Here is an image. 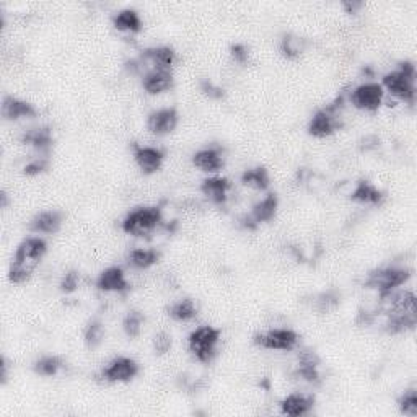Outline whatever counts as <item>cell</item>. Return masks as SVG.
I'll list each match as a JSON object with an SVG mask.
<instances>
[{"mask_svg": "<svg viewBox=\"0 0 417 417\" xmlns=\"http://www.w3.org/2000/svg\"><path fill=\"white\" fill-rule=\"evenodd\" d=\"M64 222V214L61 210H41L33 217L28 224V228L34 233H44V235H53V233L59 232Z\"/></svg>", "mask_w": 417, "mask_h": 417, "instance_id": "ac0fdd59", "label": "cell"}, {"mask_svg": "<svg viewBox=\"0 0 417 417\" xmlns=\"http://www.w3.org/2000/svg\"><path fill=\"white\" fill-rule=\"evenodd\" d=\"M137 59L144 66V72L147 68H168L171 71V67L176 62V53L170 46H152V48L142 51Z\"/></svg>", "mask_w": 417, "mask_h": 417, "instance_id": "8fae6325", "label": "cell"}, {"mask_svg": "<svg viewBox=\"0 0 417 417\" xmlns=\"http://www.w3.org/2000/svg\"><path fill=\"white\" fill-rule=\"evenodd\" d=\"M417 324L416 313L386 310V323L385 328L390 334H401L413 331Z\"/></svg>", "mask_w": 417, "mask_h": 417, "instance_id": "7402d4cb", "label": "cell"}, {"mask_svg": "<svg viewBox=\"0 0 417 417\" xmlns=\"http://www.w3.org/2000/svg\"><path fill=\"white\" fill-rule=\"evenodd\" d=\"M230 190L232 182L230 180H227L225 176L214 175L201 182V192L215 205H224L228 201Z\"/></svg>", "mask_w": 417, "mask_h": 417, "instance_id": "e0dca14e", "label": "cell"}, {"mask_svg": "<svg viewBox=\"0 0 417 417\" xmlns=\"http://www.w3.org/2000/svg\"><path fill=\"white\" fill-rule=\"evenodd\" d=\"M171 346H173V338H171V334H168L167 331H160V333L153 336V351L158 356L170 352Z\"/></svg>", "mask_w": 417, "mask_h": 417, "instance_id": "d590c367", "label": "cell"}, {"mask_svg": "<svg viewBox=\"0 0 417 417\" xmlns=\"http://www.w3.org/2000/svg\"><path fill=\"white\" fill-rule=\"evenodd\" d=\"M163 214L158 205H139L123 219V230L133 237H147L162 225Z\"/></svg>", "mask_w": 417, "mask_h": 417, "instance_id": "3957f363", "label": "cell"}, {"mask_svg": "<svg viewBox=\"0 0 417 417\" xmlns=\"http://www.w3.org/2000/svg\"><path fill=\"white\" fill-rule=\"evenodd\" d=\"M243 186H248L256 191H266L271 185V176L266 167H253L247 168L240 176Z\"/></svg>", "mask_w": 417, "mask_h": 417, "instance_id": "484cf974", "label": "cell"}, {"mask_svg": "<svg viewBox=\"0 0 417 417\" xmlns=\"http://www.w3.org/2000/svg\"><path fill=\"white\" fill-rule=\"evenodd\" d=\"M180 123V114L175 106L158 108L148 113L147 116V129L155 135H167L173 133L176 125Z\"/></svg>", "mask_w": 417, "mask_h": 417, "instance_id": "9c48e42d", "label": "cell"}, {"mask_svg": "<svg viewBox=\"0 0 417 417\" xmlns=\"http://www.w3.org/2000/svg\"><path fill=\"white\" fill-rule=\"evenodd\" d=\"M78 282H80V274L77 271H67L61 279V284H59L61 292H64V294L76 292L78 287Z\"/></svg>", "mask_w": 417, "mask_h": 417, "instance_id": "8d00e7d4", "label": "cell"}, {"mask_svg": "<svg viewBox=\"0 0 417 417\" xmlns=\"http://www.w3.org/2000/svg\"><path fill=\"white\" fill-rule=\"evenodd\" d=\"M351 199L354 202L365 204V205H381L386 199L385 192L379 190L374 182L369 180H361L357 181V185L354 186L351 192Z\"/></svg>", "mask_w": 417, "mask_h": 417, "instance_id": "44dd1931", "label": "cell"}, {"mask_svg": "<svg viewBox=\"0 0 417 417\" xmlns=\"http://www.w3.org/2000/svg\"><path fill=\"white\" fill-rule=\"evenodd\" d=\"M192 165L205 173H217L225 167L224 148L219 145H205L192 153Z\"/></svg>", "mask_w": 417, "mask_h": 417, "instance_id": "4fadbf2b", "label": "cell"}, {"mask_svg": "<svg viewBox=\"0 0 417 417\" xmlns=\"http://www.w3.org/2000/svg\"><path fill=\"white\" fill-rule=\"evenodd\" d=\"M49 167V160L46 157H36L28 162L25 167H23V173L28 175V176H36L39 173H43V171L48 170Z\"/></svg>", "mask_w": 417, "mask_h": 417, "instance_id": "74e56055", "label": "cell"}, {"mask_svg": "<svg viewBox=\"0 0 417 417\" xmlns=\"http://www.w3.org/2000/svg\"><path fill=\"white\" fill-rule=\"evenodd\" d=\"M48 251V243L41 237H28L16 247L15 256L11 259L25 262V264L36 267L39 261L43 259V256Z\"/></svg>", "mask_w": 417, "mask_h": 417, "instance_id": "5bb4252c", "label": "cell"}, {"mask_svg": "<svg viewBox=\"0 0 417 417\" xmlns=\"http://www.w3.org/2000/svg\"><path fill=\"white\" fill-rule=\"evenodd\" d=\"M305 48H307V39L297 36V34L294 33H285L281 39V43H279L281 54L290 61L299 59V57L305 53Z\"/></svg>", "mask_w": 417, "mask_h": 417, "instance_id": "f546056e", "label": "cell"}, {"mask_svg": "<svg viewBox=\"0 0 417 417\" xmlns=\"http://www.w3.org/2000/svg\"><path fill=\"white\" fill-rule=\"evenodd\" d=\"M133 153L137 167L140 168L142 173L152 175L163 167L165 162V152L162 148L153 147V145H133Z\"/></svg>", "mask_w": 417, "mask_h": 417, "instance_id": "7c38bea8", "label": "cell"}, {"mask_svg": "<svg viewBox=\"0 0 417 417\" xmlns=\"http://www.w3.org/2000/svg\"><path fill=\"white\" fill-rule=\"evenodd\" d=\"M21 142L36 148L38 152H48L51 145H53V130L48 125L30 129L21 135Z\"/></svg>", "mask_w": 417, "mask_h": 417, "instance_id": "cb8c5ba5", "label": "cell"}, {"mask_svg": "<svg viewBox=\"0 0 417 417\" xmlns=\"http://www.w3.org/2000/svg\"><path fill=\"white\" fill-rule=\"evenodd\" d=\"M341 302V294L338 290L334 289H329L326 292H321L315 297V300H313V307L316 308L318 312L321 313H328L339 305Z\"/></svg>", "mask_w": 417, "mask_h": 417, "instance_id": "d6a6232c", "label": "cell"}, {"mask_svg": "<svg viewBox=\"0 0 417 417\" xmlns=\"http://www.w3.org/2000/svg\"><path fill=\"white\" fill-rule=\"evenodd\" d=\"M96 287L103 292H125L129 290V282L125 279V274L123 267L110 266L105 271H101L96 277Z\"/></svg>", "mask_w": 417, "mask_h": 417, "instance_id": "d6986e66", "label": "cell"}, {"mask_svg": "<svg viewBox=\"0 0 417 417\" xmlns=\"http://www.w3.org/2000/svg\"><path fill=\"white\" fill-rule=\"evenodd\" d=\"M347 96H349V101L357 110L375 113L380 110L381 103H383L385 90L381 87V83L370 80V82H364L354 87Z\"/></svg>", "mask_w": 417, "mask_h": 417, "instance_id": "ba28073f", "label": "cell"}, {"mask_svg": "<svg viewBox=\"0 0 417 417\" xmlns=\"http://www.w3.org/2000/svg\"><path fill=\"white\" fill-rule=\"evenodd\" d=\"M398 409L399 413L409 417L417 416V388H408L403 391V395L398 398Z\"/></svg>", "mask_w": 417, "mask_h": 417, "instance_id": "836d02e7", "label": "cell"}, {"mask_svg": "<svg viewBox=\"0 0 417 417\" xmlns=\"http://www.w3.org/2000/svg\"><path fill=\"white\" fill-rule=\"evenodd\" d=\"M168 315L178 323H187L197 316V304L192 299H180L168 307Z\"/></svg>", "mask_w": 417, "mask_h": 417, "instance_id": "83f0119b", "label": "cell"}, {"mask_svg": "<svg viewBox=\"0 0 417 417\" xmlns=\"http://www.w3.org/2000/svg\"><path fill=\"white\" fill-rule=\"evenodd\" d=\"M342 7L347 10V14H357L364 7V4L359 0H346V2H342Z\"/></svg>", "mask_w": 417, "mask_h": 417, "instance_id": "60d3db41", "label": "cell"}, {"mask_svg": "<svg viewBox=\"0 0 417 417\" xmlns=\"http://www.w3.org/2000/svg\"><path fill=\"white\" fill-rule=\"evenodd\" d=\"M0 205H2V209L9 207V194L5 190L0 191Z\"/></svg>", "mask_w": 417, "mask_h": 417, "instance_id": "7bdbcfd3", "label": "cell"}, {"mask_svg": "<svg viewBox=\"0 0 417 417\" xmlns=\"http://www.w3.org/2000/svg\"><path fill=\"white\" fill-rule=\"evenodd\" d=\"M346 96L347 93H339L329 105L319 108L308 123V134L324 139L339 130L342 128V110L346 105Z\"/></svg>", "mask_w": 417, "mask_h": 417, "instance_id": "7a4b0ae2", "label": "cell"}, {"mask_svg": "<svg viewBox=\"0 0 417 417\" xmlns=\"http://www.w3.org/2000/svg\"><path fill=\"white\" fill-rule=\"evenodd\" d=\"M175 85L173 72L168 68H147L142 73V87L148 95H160Z\"/></svg>", "mask_w": 417, "mask_h": 417, "instance_id": "2e32d148", "label": "cell"}, {"mask_svg": "<svg viewBox=\"0 0 417 417\" xmlns=\"http://www.w3.org/2000/svg\"><path fill=\"white\" fill-rule=\"evenodd\" d=\"M145 323L144 313L139 310H129L123 318V329L128 338H137Z\"/></svg>", "mask_w": 417, "mask_h": 417, "instance_id": "1f68e13d", "label": "cell"}, {"mask_svg": "<svg viewBox=\"0 0 417 417\" xmlns=\"http://www.w3.org/2000/svg\"><path fill=\"white\" fill-rule=\"evenodd\" d=\"M140 372V365L133 357L119 356L101 369L100 379L106 383H129Z\"/></svg>", "mask_w": 417, "mask_h": 417, "instance_id": "52a82bcc", "label": "cell"}, {"mask_svg": "<svg viewBox=\"0 0 417 417\" xmlns=\"http://www.w3.org/2000/svg\"><path fill=\"white\" fill-rule=\"evenodd\" d=\"M313 408H315V396L302 391L290 393L279 403L281 414L290 417H304L312 414Z\"/></svg>", "mask_w": 417, "mask_h": 417, "instance_id": "9a60e30c", "label": "cell"}, {"mask_svg": "<svg viewBox=\"0 0 417 417\" xmlns=\"http://www.w3.org/2000/svg\"><path fill=\"white\" fill-rule=\"evenodd\" d=\"M222 331L210 324H202L192 331L187 338V347L197 362L210 364L217 357Z\"/></svg>", "mask_w": 417, "mask_h": 417, "instance_id": "5b68a950", "label": "cell"}, {"mask_svg": "<svg viewBox=\"0 0 417 417\" xmlns=\"http://www.w3.org/2000/svg\"><path fill=\"white\" fill-rule=\"evenodd\" d=\"M201 90L204 91L205 95L209 96V98H214V100H219L222 96L225 95V90L219 87V85L214 83L210 78H204L201 82Z\"/></svg>", "mask_w": 417, "mask_h": 417, "instance_id": "ab89813d", "label": "cell"}, {"mask_svg": "<svg viewBox=\"0 0 417 417\" xmlns=\"http://www.w3.org/2000/svg\"><path fill=\"white\" fill-rule=\"evenodd\" d=\"M416 66L411 61L399 62L396 68L383 76L381 87L386 88L396 100L414 105L416 103Z\"/></svg>", "mask_w": 417, "mask_h": 417, "instance_id": "6da1fadb", "label": "cell"}, {"mask_svg": "<svg viewBox=\"0 0 417 417\" xmlns=\"http://www.w3.org/2000/svg\"><path fill=\"white\" fill-rule=\"evenodd\" d=\"M319 364H321V361H319L315 351L302 349L299 352V357H297L295 375L313 386L321 385L323 379L321 372H319Z\"/></svg>", "mask_w": 417, "mask_h": 417, "instance_id": "30bf717a", "label": "cell"}, {"mask_svg": "<svg viewBox=\"0 0 417 417\" xmlns=\"http://www.w3.org/2000/svg\"><path fill=\"white\" fill-rule=\"evenodd\" d=\"M160 258L162 253L155 248H135L128 254V262L134 269H148L157 264Z\"/></svg>", "mask_w": 417, "mask_h": 417, "instance_id": "4316f807", "label": "cell"}, {"mask_svg": "<svg viewBox=\"0 0 417 417\" xmlns=\"http://www.w3.org/2000/svg\"><path fill=\"white\" fill-rule=\"evenodd\" d=\"M64 367H66L64 359H62L61 356H56V354H46V356H41L36 362L33 364L34 374H38L41 376L59 375V372Z\"/></svg>", "mask_w": 417, "mask_h": 417, "instance_id": "f1b7e54d", "label": "cell"}, {"mask_svg": "<svg viewBox=\"0 0 417 417\" xmlns=\"http://www.w3.org/2000/svg\"><path fill=\"white\" fill-rule=\"evenodd\" d=\"M279 209V197L276 192H269L266 197H262L259 202H256L248 214L251 219L254 220L256 225L262 224V222H269L277 214Z\"/></svg>", "mask_w": 417, "mask_h": 417, "instance_id": "603a6c76", "label": "cell"}, {"mask_svg": "<svg viewBox=\"0 0 417 417\" xmlns=\"http://www.w3.org/2000/svg\"><path fill=\"white\" fill-rule=\"evenodd\" d=\"M230 56L232 59L237 62L240 66H244L249 62V49L247 44L243 43H233L230 46Z\"/></svg>", "mask_w": 417, "mask_h": 417, "instance_id": "f35d334b", "label": "cell"}, {"mask_svg": "<svg viewBox=\"0 0 417 417\" xmlns=\"http://www.w3.org/2000/svg\"><path fill=\"white\" fill-rule=\"evenodd\" d=\"M411 279V269L399 266H383L379 269L370 271L365 277L364 285L367 289H374L383 300L388 295L395 292L398 287L406 284Z\"/></svg>", "mask_w": 417, "mask_h": 417, "instance_id": "277c9868", "label": "cell"}, {"mask_svg": "<svg viewBox=\"0 0 417 417\" xmlns=\"http://www.w3.org/2000/svg\"><path fill=\"white\" fill-rule=\"evenodd\" d=\"M38 110L33 103L16 98L14 95H5L2 98V116L7 121H19L23 118H34Z\"/></svg>", "mask_w": 417, "mask_h": 417, "instance_id": "ffe728a7", "label": "cell"}, {"mask_svg": "<svg viewBox=\"0 0 417 417\" xmlns=\"http://www.w3.org/2000/svg\"><path fill=\"white\" fill-rule=\"evenodd\" d=\"M9 362L7 359L2 357V361H0V383L2 385H7L9 381Z\"/></svg>", "mask_w": 417, "mask_h": 417, "instance_id": "b9f144b4", "label": "cell"}, {"mask_svg": "<svg viewBox=\"0 0 417 417\" xmlns=\"http://www.w3.org/2000/svg\"><path fill=\"white\" fill-rule=\"evenodd\" d=\"M33 269H34V267L25 264V262H20V261L11 259L10 266H9V281L11 284H23V282H26L28 279L31 277Z\"/></svg>", "mask_w": 417, "mask_h": 417, "instance_id": "e575fe53", "label": "cell"}, {"mask_svg": "<svg viewBox=\"0 0 417 417\" xmlns=\"http://www.w3.org/2000/svg\"><path fill=\"white\" fill-rule=\"evenodd\" d=\"M113 25L119 31L139 33L142 30V19L134 9H123L113 15Z\"/></svg>", "mask_w": 417, "mask_h": 417, "instance_id": "d4e9b609", "label": "cell"}, {"mask_svg": "<svg viewBox=\"0 0 417 417\" xmlns=\"http://www.w3.org/2000/svg\"><path fill=\"white\" fill-rule=\"evenodd\" d=\"M253 342L261 349L267 351H294L299 344V334L290 328H272L261 331L253 336Z\"/></svg>", "mask_w": 417, "mask_h": 417, "instance_id": "8992f818", "label": "cell"}, {"mask_svg": "<svg viewBox=\"0 0 417 417\" xmlns=\"http://www.w3.org/2000/svg\"><path fill=\"white\" fill-rule=\"evenodd\" d=\"M105 324L101 323V319L98 318H93L90 319L87 323V326L83 328V342L87 344V347L90 349H95V347H98L103 339H105Z\"/></svg>", "mask_w": 417, "mask_h": 417, "instance_id": "4dcf8cb0", "label": "cell"}]
</instances>
